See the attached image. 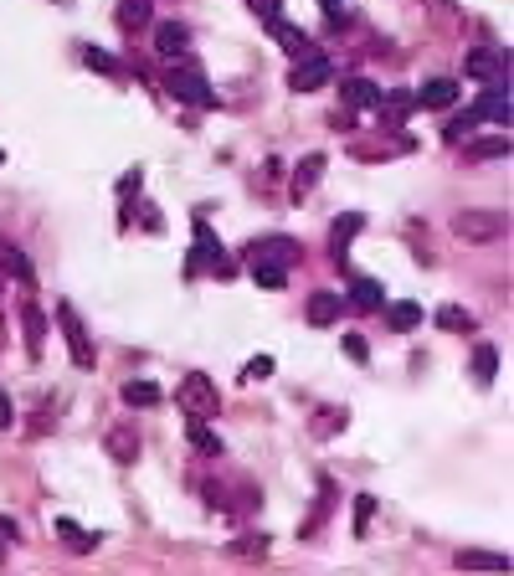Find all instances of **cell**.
Segmentation results:
<instances>
[{"label": "cell", "mask_w": 514, "mask_h": 576, "mask_svg": "<svg viewBox=\"0 0 514 576\" xmlns=\"http://www.w3.org/2000/svg\"><path fill=\"white\" fill-rule=\"evenodd\" d=\"M175 407L186 412L191 422H211L216 412H222V396H216V381H211V376H196V371H191L186 381L175 386Z\"/></svg>", "instance_id": "obj_1"}, {"label": "cell", "mask_w": 514, "mask_h": 576, "mask_svg": "<svg viewBox=\"0 0 514 576\" xmlns=\"http://www.w3.org/2000/svg\"><path fill=\"white\" fill-rule=\"evenodd\" d=\"M453 232H458L463 242H499V237L509 232V216H504V211H489V206H468V211L453 216Z\"/></svg>", "instance_id": "obj_2"}, {"label": "cell", "mask_w": 514, "mask_h": 576, "mask_svg": "<svg viewBox=\"0 0 514 576\" xmlns=\"http://www.w3.org/2000/svg\"><path fill=\"white\" fill-rule=\"evenodd\" d=\"M165 93L180 98V103H191V108H216V93H211V83L196 67H170L165 72Z\"/></svg>", "instance_id": "obj_3"}, {"label": "cell", "mask_w": 514, "mask_h": 576, "mask_svg": "<svg viewBox=\"0 0 514 576\" xmlns=\"http://www.w3.org/2000/svg\"><path fill=\"white\" fill-rule=\"evenodd\" d=\"M293 263H299V242H293V237H263V242L247 247V268H278V273H288Z\"/></svg>", "instance_id": "obj_4"}, {"label": "cell", "mask_w": 514, "mask_h": 576, "mask_svg": "<svg viewBox=\"0 0 514 576\" xmlns=\"http://www.w3.org/2000/svg\"><path fill=\"white\" fill-rule=\"evenodd\" d=\"M57 319H62V335H67V350H72V366L88 371V366H93V340H88V330H83L78 309H72V304H57Z\"/></svg>", "instance_id": "obj_5"}, {"label": "cell", "mask_w": 514, "mask_h": 576, "mask_svg": "<svg viewBox=\"0 0 514 576\" xmlns=\"http://www.w3.org/2000/svg\"><path fill=\"white\" fill-rule=\"evenodd\" d=\"M329 72H335V62H329V57H319V52H309V57H299V62H293V72H288V88H293V93H319V88L329 83Z\"/></svg>", "instance_id": "obj_6"}, {"label": "cell", "mask_w": 514, "mask_h": 576, "mask_svg": "<svg viewBox=\"0 0 514 576\" xmlns=\"http://www.w3.org/2000/svg\"><path fill=\"white\" fill-rule=\"evenodd\" d=\"M463 72L468 78H484V83H509V52L504 47H479V52H468Z\"/></svg>", "instance_id": "obj_7"}, {"label": "cell", "mask_w": 514, "mask_h": 576, "mask_svg": "<svg viewBox=\"0 0 514 576\" xmlns=\"http://www.w3.org/2000/svg\"><path fill=\"white\" fill-rule=\"evenodd\" d=\"M21 324H26V355L36 360L42 345H47V314H42V304H36L31 294H21Z\"/></svg>", "instance_id": "obj_8"}, {"label": "cell", "mask_w": 514, "mask_h": 576, "mask_svg": "<svg viewBox=\"0 0 514 576\" xmlns=\"http://www.w3.org/2000/svg\"><path fill=\"white\" fill-rule=\"evenodd\" d=\"M473 119H489V124H499V129H509V83H489V93L479 98V108H473Z\"/></svg>", "instance_id": "obj_9"}, {"label": "cell", "mask_w": 514, "mask_h": 576, "mask_svg": "<svg viewBox=\"0 0 514 576\" xmlns=\"http://www.w3.org/2000/svg\"><path fill=\"white\" fill-rule=\"evenodd\" d=\"M103 448H108V458H114V463H134V458H139V432H134V422H114V427H108Z\"/></svg>", "instance_id": "obj_10"}, {"label": "cell", "mask_w": 514, "mask_h": 576, "mask_svg": "<svg viewBox=\"0 0 514 576\" xmlns=\"http://www.w3.org/2000/svg\"><path fill=\"white\" fill-rule=\"evenodd\" d=\"M186 47H191V31L180 26V21H165V26H155V52H160V57L180 62V57H186Z\"/></svg>", "instance_id": "obj_11"}, {"label": "cell", "mask_w": 514, "mask_h": 576, "mask_svg": "<svg viewBox=\"0 0 514 576\" xmlns=\"http://www.w3.org/2000/svg\"><path fill=\"white\" fill-rule=\"evenodd\" d=\"M268 26H273V36H278V42H283V52H288L293 62H299V57H309V52H314V42H309V31H299V26H288V21H278V16H273Z\"/></svg>", "instance_id": "obj_12"}, {"label": "cell", "mask_w": 514, "mask_h": 576, "mask_svg": "<svg viewBox=\"0 0 514 576\" xmlns=\"http://www.w3.org/2000/svg\"><path fill=\"white\" fill-rule=\"evenodd\" d=\"M324 165H329L324 155H304V160H299V170H293V196L304 201V196L319 186V180H324Z\"/></svg>", "instance_id": "obj_13"}, {"label": "cell", "mask_w": 514, "mask_h": 576, "mask_svg": "<svg viewBox=\"0 0 514 576\" xmlns=\"http://www.w3.org/2000/svg\"><path fill=\"white\" fill-rule=\"evenodd\" d=\"M304 314H309V324H335V319H340V294H329V288H319V294H309Z\"/></svg>", "instance_id": "obj_14"}, {"label": "cell", "mask_w": 514, "mask_h": 576, "mask_svg": "<svg viewBox=\"0 0 514 576\" xmlns=\"http://www.w3.org/2000/svg\"><path fill=\"white\" fill-rule=\"evenodd\" d=\"M196 252H201V263H211L216 273H227V258H222V242L211 237V227H206V216H196Z\"/></svg>", "instance_id": "obj_15"}, {"label": "cell", "mask_w": 514, "mask_h": 576, "mask_svg": "<svg viewBox=\"0 0 514 576\" xmlns=\"http://www.w3.org/2000/svg\"><path fill=\"white\" fill-rule=\"evenodd\" d=\"M417 103H422V108H453V103H458V83H453V78H432V83L417 93Z\"/></svg>", "instance_id": "obj_16"}, {"label": "cell", "mask_w": 514, "mask_h": 576, "mask_svg": "<svg viewBox=\"0 0 514 576\" xmlns=\"http://www.w3.org/2000/svg\"><path fill=\"white\" fill-rule=\"evenodd\" d=\"M340 93H345V103L350 108H381V88L376 83H365V78H350V83H340Z\"/></svg>", "instance_id": "obj_17"}, {"label": "cell", "mask_w": 514, "mask_h": 576, "mask_svg": "<svg viewBox=\"0 0 514 576\" xmlns=\"http://www.w3.org/2000/svg\"><path fill=\"white\" fill-rule=\"evenodd\" d=\"M150 16H155V0H119V26L124 31L150 26Z\"/></svg>", "instance_id": "obj_18"}, {"label": "cell", "mask_w": 514, "mask_h": 576, "mask_svg": "<svg viewBox=\"0 0 514 576\" xmlns=\"http://www.w3.org/2000/svg\"><path fill=\"white\" fill-rule=\"evenodd\" d=\"M453 561L463 571H509V556H494V551H458Z\"/></svg>", "instance_id": "obj_19"}, {"label": "cell", "mask_w": 514, "mask_h": 576, "mask_svg": "<svg viewBox=\"0 0 514 576\" xmlns=\"http://www.w3.org/2000/svg\"><path fill=\"white\" fill-rule=\"evenodd\" d=\"M350 299H355V309H381L386 304V288L376 278H355L350 283Z\"/></svg>", "instance_id": "obj_20"}, {"label": "cell", "mask_w": 514, "mask_h": 576, "mask_svg": "<svg viewBox=\"0 0 514 576\" xmlns=\"http://www.w3.org/2000/svg\"><path fill=\"white\" fill-rule=\"evenodd\" d=\"M57 530H62V540H67V551H78V556H88V551L98 546V535H88L83 525H72V520H57Z\"/></svg>", "instance_id": "obj_21"}, {"label": "cell", "mask_w": 514, "mask_h": 576, "mask_svg": "<svg viewBox=\"0 0 514 576\" xmlns=\"http://www.w3.org/2000/svg\"><path fill=\"white\" fill-rule=\"evenodd\" d=\"M463 155H468V160H499V155H509V134L479 139V144H463Z\"/></svg>", "instance_id": "obj_22"}, {"label": "cell", "mask_w": 514, "mask_h": 576, "mask_svg": "<svg viewBox=\"0 0 514 576\" xmlns=\"http://www.w3.org/2000/svg\"><path fill=\"white\" fill-rule=\"evenodd\" d=\"M124 402L129 407H155L160 402V386L155 381H124Z\"/></svg>", "instance_id": "obj_23"}, {"label": "cell", "mask_w": 514, "mask_h": 576, "mask_svg": "<svg viewBox=\"0 0 514 576\" xmlns=\"http://www.w3.org/2000/svg\"><path fill=\"white\" fill-rule=\"evenodd\" d=\"M355 232H360V216H355V211L345 216V222H335V232H329V247H335V263L345 258V247H350V237H355Z\"/></svg>", "instance_id": "obj_24"}, {"label": "cell", "mask_w": 514, "mask_h": 576, "mask_svg": "<svg viewBox=\"0 0 514 576\" xmlns=\"http://www.w3.org/2000/svg\"><path fill=\"white\" fill-rule=\"evenodd\" d=\"M437 324H443V330H479V319H473L468 309H458V304H448V309H437Z\"/></svg>", "instance_id": "obj_25"}, {"label": "cell", "mask_w": 514, "mask_h": 576, "mask_svg": "<svg viewBox=\"0 0 514 576\" xmlns=\"http://www.w3.org/2000/svg\"><path fill=\"white\" fill-rule=\"evenodd\" d=\"M386 319H391V330H417V324H422V309H417V304H391Z\"/></svg>", "instance_id": "obj_26"}, {"label": "cell", "mask_w": 514, "mask_h": 576, "mask_svg": "<svg viewBox=\"0 0 514 576\" xmlns=\"http://www.w3.org/2000/svg\"><path fill=\"white\" fill-rule=\"evenodd\" d=\"M494 371H499V355H494V345H479L473 350V376H479L484 386L494 381Z\"/></svg>", "instance_id": "obj_27"}, {"label": "cell", "mask_w": 514, "mask_h": 576, "mask_svg": "<svg viewBox=\"0 0 514 576\" xmlns=\"http://www.w3.org/2000/svg\"><path fill=\"white\" fill-rule=\"evenodd\" d=\"M191 443H196L201 453H211V458H222V438H216L206 422H191Z\"/></svg>", "instance_id": "obj_28"}, {"label": "cell", "mask_w": 514, "mask_h": 576, "mask_svg": "<svg viewBox=\"0 0 514 576\" xmlns=\"http://www.w3.org/2000/svg\"><path fill=\"white\" fill-rule=\"evenodd\" d=\"M232 551L237 556H268V535H237Z\"/></svg>", "instance_id": "obj_29"}, {"label": "cell", "mask_w": 514, "mask_h": 576, "mask_svg": "<svg viewBox=\"0 0 514 576\" xmlns=\"http://www.w3.org/2000/svg\"><path fill=\"white\" fill-rule=\"evenodd\" d=\"M371 515H376V499H371V494H360V499H355V535L371 530Z\"/></svg>", "instance_id": "obj_30"}, {"label": "cell", "mask_w": 514, "mask_h": 576, "mask_svg": "<svg viewBox=\"0 0 514 576\" xmlns=\"http://www.w3.org/2000/svg\"><path fill=\"white\" fill-rule=\"evenodd\" d=\"M268 376H273V355L247 360V371H242V381H268Z\"/></svg>", "instance_id": "obj_31"}, {"label": "cell", "mask_w": 514, "mask_h": 576, "mask_svg": "<svg viewBox=\"0 0 514 576\" xmlns=\"http://www.w3.org/2000/svg\"><path fill=\"white\" fill-rule=\"evenodd\" d=\"M335 427H345V412L324 407V412H319V422H314V432H319V438H329V432H335Z\"/></svg>", "instance_id": "obj_32"}, {"label": "cell", "mask_w": 514, "mask_h": 576, "mask_svg": "<svg viewBox=\"0 0 514 576\" xmlns=\"http://www.w3.org/2000/svg\"><path fill=\"white\" fill-rule=\"evenodd\" d=\"M252 278L263 283V288H283L288 283V273H278V268H252Z\"/></svg>", "instance_id": "obj_33"}, {"label": "cell", "mask_w": 514, "mask_h": 576, "mask_svg": "<svg viewBox=\"0 0 514 576\" xmlns=\"http://www.w3.org/2000/svg\"><path fill=\"white\" fill-rule=\"evenodd\" d=\"M16 540H21V535H16V525H11V520H0V551L16 546Z\"/></svg>", "instance_id": "obj_34"}, {"label": "cell", "mask_w": 514, "mask_h": 576, "mask_svg": "<svg viewBox=\"0 0 514 576\" xmlns=\"http://www.w3.org/2000/svg\"><path fill=\"white\" fill-rule=\"evenodd\" d=\"M11 422H16V407H11V396L0 391V427H11Z\"/></svg>", "instance_id": "obj_35"}, {"label": "cell", "mask_w": 514, "mask_h": 576, "mask_svg": "<svg viewBox=\"0 0 514 576\" xmlns=\"http://www.w3.org/2000/svg\"><path fill=\"white\" fill-rule=\"evenodd\" d=\"M345 350H350V360H365V340L360 335H345Z\"/></svg>", "instance_id": "obj_36"}, {"label": "cell", "mask_w": 514, "mask_h": 576, "mask_svg": "<svg viewBox=\"0 0 514 576\" xmlns=\"http://www.w3.org/2000/svg\"><path fill=\"white\" fill-rule=\"evenodd\" d=\"M88 67H98V72H114V57H103V52H88Z\"/></svg>", "instance_id": "obj_37"}, {"label": "cell", "mask_w": 514, "mask_h": 576, "mask_svg": "<svg viewBox=\"0 0 514 576\" xmlns=\"http://www.w3.org/2000/svg\"><path fill=\"white\" fill-rule=\"evenodd\" d=\"M319 6H324L329 16H335V11H340V0H319Z\"/></svg>", "instance_id": "obj_38"}]
</instances>
